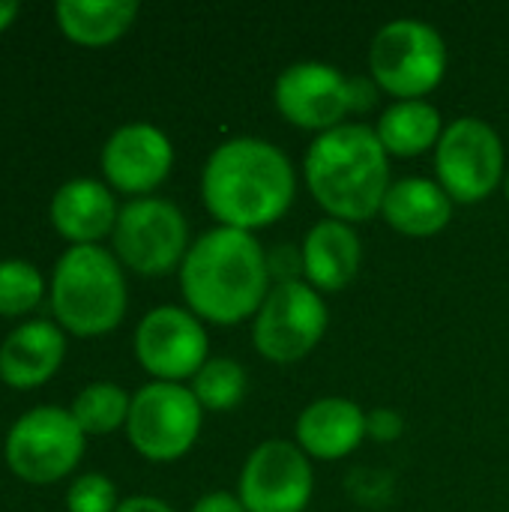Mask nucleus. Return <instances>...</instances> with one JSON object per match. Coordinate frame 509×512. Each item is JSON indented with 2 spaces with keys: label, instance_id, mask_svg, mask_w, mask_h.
Here are the masks:
<instances>
[{
  "label": "nucleus",
  "instance_id": "f257e3e1",
  "mask_svg": "<svg viewBox=\"0 0 509 512\" xmlns=\"http://www.w3.org/2000/svg\"><path fill=\"white\" fill-rule=\"evenodd\" d=\"M294 195V165L267 138H228L207 156L201 171L204 207L222 228L249 234L270 228L291 210Z\"/></svg>",
  "mask_w": 509,
  "mask_h": 512
},
{
  "label": "nucleus",
  "instance_id": "f03ea898",
  "mask_svg": "<svg viewBox=\"0 0 509 512\" xmlns=\"http://www.w3.org/2000/svg\"><path fill=\"white\" fill-rule=\"evenodd\" d=\"M180 288L201 321L234 327L258 315L273 279L261 240L237 228H210L180 264Z\"/></svg>",
  "mask_w": 509,
  "mask_h": 512
},
{
  "label": "nucleus",
  "instance_id": "7ed1b4c3",
  "mask_svg": "<svg viewBox=\"0 0 509 512\" xmlns=\"http://www.w3.org/2000/svg\"><path fill=\"white\" fill-rule=\"evenodd\" d=\"M303 177L327 219L348 225L381 216L393 186L390 156L366 123H342L318 135L306 150Z\"/></svg>",
  "mask_w": 509,
  "mask_h": 512
},
{
  "label": "nucleus",
  "instance_id": "20e7f679",
  "mask_svg": "<svg viewBox=\"0 0 509 512\" xmlns=\"http://www.w3.org/2000/svg\"><path fill=\"white\" fill-rule=\"evenodd\" d=\"M51 306L60 324L78 336H99L126 312V279L111 252L96 243L60 255L51 279Z\"/></svg>",
  "mask_w": 509,
  "mask_h": 512
},
{
  "label": "nucleus",
  "instance_id": "39448f33",
  "mask_svg": "<svg viewBox=\"0 0 509 512\" xmlns=\"http://www.w3.org/2000/svg\"><path fill=\"white\" fill-rule=\"evenodd\" d=\"M369 72L396 102L426 99L447 75L444 36L423 18H393L369 45Z\"/></svg>",
  "mask_w": 509,
  "mask_h": 512
},
{
  "label": "nucleus",
  "instance_id": "423d86ee",
  "mask_svg": "<svg viewBox=\"0 0 509 512\" xmlns=\"http://www.w3.org/2000/svg\"><path fill=\"white\" fill-rule=\"evenodd\" d=\"M327 324L330 315L324 294H318L309 282H273L267 300L252 318V342L264 360L291 366L321 345Z\"/></svg>",
  "mask_w": 509,
  "mask_h": 512
},
{
  "label": "nucleus",
  "instance_id": "0eeeda50",
  "mask_svg": "<svg viewBox=\"0 0 509 512\" xmlns=\"http://www.w3.org/2000/svg\"><path fill=\"white\" fill-rule=\"evenodd\" d=\"M435 177L456 204L486 201L507 177L501 135L480 117L453 120L435 147Z\"/></svg>",
  "mask_w": 509,
  "mask_h": 512
},
{
  "label": "nucleus",
  "instance_id": "6e6552de",
  "mask_svg": "<svg viewBox=\"0 0 509 512\" xmlns=\"http://www.w3.org/2000/svg\"><path fill=\"white\" fill-rule=\"evenodd\" d=\"M204 408L192 387L153 381L132 396L126 432L132 447L150 462L183 459L201 435Z\"/></svg>",
  "mask_w": 509,
  "mask_h": 512
},
{
  "label": "nucleus",
  "instance_id": "1a4fd4ad",
  "mask_svg": "<svg viewBox=\"0 0 509 512\" xmlns=\"http://www.w3.org/2000/svg\"><path fill=\"white\" fill-rule=\"evenodd\" d=\"M189 246L186 216L165 198H135L117 216L114 249L135 273L162 276L183 264Z\"/></svg>",
  "mask_w": 509,
  "mask_h": 512
},
{
  "label": "nucleus",
  "instance_id": "9d476101",
  "mask_svg": "<svg viewBox=\"0 0 509 512\" xmlns=\"http://www.w3.org/2000/svg\"><path fill=\"white\" fill-rule=\"evenodd\" d=\"M84 453V432L72 411L42 405L15 420L6 438V462L27 483H54Z\"/></svg>",
  "mask_w": 509,
  "mask_h": 512
},
{
  "label": "nucleus",
  "instance_id": "9b49d317",
  "mask_svg": "<svg viewBox=\"0 0 509 512\" xmlns=\"http://www.w3.org/2000/svg\"><path fill=\"white\" fill-rule=\"evenodd\" d=\"M312 495V459L297 444L264 441L246 456L237 480V498L246 512H303Z\"/></svg>",
  "mask_w": 509,
  "mask_h": 512
},
{
  "label": "nucleus",
  "instance_id": "f8f14e48",
  "mask_svg": "<svg viewBox=\"0 0 509 512\" xmlns=\"http://www.w3.org/2000/svg\"><path fill=\"white\" fill-rule=\"evenodd\" d=\"M273 102L291 126L324 135L351 114V75L321 60L291 63L276 78Z\"/></svg>",
  "mask_w": 509,
  "mask_h": 512
},
{
  "label": "nucleus",
  "instance_id": "ddd939ff",
  "mask_svg": "<svg viewBox=\"0 0 509 512\" xmlns=\"http://www.w3.org/2000/svg\"><path fill=\"white\" fill-rule=\"evenodd\" d=\"M207 351L204 321L180 306H156L135 330V357L156 381L180 384L195 378L210 360Z\"/></svg>",
  "mask_w": 509,
  "mask_h": 512
},
{
  "label": "nucleus",
  "instance_id": "4468645a",
  "mask_svg": "<svg viewBox=\"0 0 509 512\" xmlns=\"http://www.w3.org/2000/svg\"><path fill=\"white\" fill-rule=\"evenodd\" d=\"M174 165L171 138L153 123H126L102 147V171L120 192L156 189Z\"/></svg>",
  "mask_w": 509,
  "mask_h": 512
},
{
  "label": "nucleus",
  "instance_id": "2eb2a0df",
  "mask_svg": "<svg viewBox=\"0 0 509 512\" xmlns=\"http://www.w3.org/2000/svg\"><path fill=\"white\" fill-rule=\"evenodd\" d=\"M366 438V411L345 396L309 402L297 417V447L315 462H339Z\"/></svg>",
  "mask_w": 509,
  "mask_h": 512
},
{
  "label": "nucleus",
  "instance_id": "dca6fc26",
  "mask_svg": "<svg viewBox=\"0 0 509 512\" xmlns=\"http://www.w3.org/2000/svg\"><path fill=\"white\" fill-rule=\"evenodd\" d=\"M303 255V282H309L318 294L345 291L363 264V243L354 225L339 219L315 222L300 246Z\"/></svg>",
  "mask_w": 509,
  "mask_h": 512
},
{
  "label": "nucleus",
  "instance_id": "f3484780",
  "mask_svg": "<svg viewBox=\"0 0 509 512\" xmlns=\"http://www.w3.org/2000/svg\"><path fill=\"white\" fill-rule=\"evenodd\" d=\"M453 207L456 201L441 189L438 180L405 177L390 186L384 207H381V219L405 237L426 240V237L441 234L450 225Z\"/></svg>",
  "mask_w": 509,
  "mask_h": 512
},
{
  "label": "nucleus",
  "instance_id": "a211bd4d",
  "mask_svg": "<svg viewBox=\"0 0 509 512\" xmlns=\"http://www.w3.org/2000/svg\"><path fill=\"white\" fill-rule=\"evenodd\" d=\"M117 216L120 210L108 186L90 177L63 183L51 198V222L63 237L75 240V246H87L114 231Z\"/></svg>",
  "mask_w": 509,
  "mask_h": 512
},
{
  "label": "nucleus",
  "instance_id": "6ab92c4d",
  "mask_svg": "<svg viewBox=\"0 0 509 512\" xmlns=\"http://www.w3.org/2000/svg\"><path fill=\"white\" fill-rule=\"evenodd\" d=\"M66 354V339L51 321H27L0 348V378L9 387H36L51 378Z\"/></svg>",
  "mask_w": 509,
  "mask_h": 512
},
{
  "label": "nucleus",
  "instance_id": "aec40b11",
  "mask_svg": "<svg viewBox=\"0 0 509 512\" xmlns=\"http://www.w3.org/2000/svg\"><path fill=\"white\" fill-rule=\"evenodd\" d=\"M372 129H375L381 147L387 150V156L411 159V156H423L438 147V141L444 135V120L432 102L408 99V102L387 105Z\"/></svg>",
  "mask_w": 509,
  "mask_h": 512
},
{
  "label": "nucleus",
  "instance_id": "412c9836",
  "mask_svg": "<svg viewBox=\"0 0 509 512\" xmlns=\"http://www.w3.org/2000/svg\"><path fill=\"white\" fill-rule=\"evenodd\" d=\"M60 30L81 45H108L123 36L135 15V0H60L54 6Z\"/></svg>",
  "mask_w": 509,
  "mask_h": 512
},
{
  "label": "nucleus",
  "instance_id": "4be33fe9",
  "mask_svg": "<svg viewBox=\"0 0 509 512\" xmlns=\"http://www.w3.org/2000/svg\"><path fill=\"white\" fill-rule=\"evenodd\" d=\"M129 408L132 399L126 396V390H120L111 381H99L75 396L72 417L84 435H108L129 420Z\"/></svg>",
  "mask_w": 509,
  "mask_h": 512
},
{
  "label": "nucleus",
  "instance_id": "5701e85b",
  "mask_svg": "<svg viewBox=\"0 0 509 512\" xmlns=\"http://www.w3.org/2000/svg\"><path fill=\"white\" fill-rule=\"evenodd\" d=\"M192 393L204 411H234L246 396V369L234 357H210L192 378Z\"/></svg>",
  "mask_w": 509,
  "mask_h": 512
},
{
  "label": "nucleus",
  "instance_id": "b1692460",
  "mask_svg": "<svg viewBox=\"0 0 509 512\" xmlns=\"http://www.w3.org/2000/svg\"><path fill=\"white\" fill-rule=\"evenodd\" d=\"M42 288V273L30 261H0V315L30 312L39 303Z\"/></svg>",
  "mask_w": 509,
  "mask_h": 512
},
{
  "label": "nucleus",
  "instance_id": "393cba45",
  "mask_svg": "<svg viewBox=\"0 0 509 512\" xmlns=\"http://www.w3.org/2000/svg\"><path fill=\"white\" fill-rule=\"evenodd\" d=\"M66 507L69 512H114L120 504H117V492L108 477L84 474L69 486Z\"/></svg>",
  "mask_w": 509,
  "mask_h": 512
},
{
  "label": "nucleus",
  "instance_id": "a878e982",
  "mask_svg": "<svg viewBox=\"0 0 509 512\" xmlns=\"http://www.w3.org/2000/svg\"><path fill=\"white\" fill-rule=\"evenodd\" d=\"M405 432V417L393 408H375L366 411V438L378 441V444H393L399 441Z\"/></svg>",
  "mask_w": 509,
  "mask_h": 512
},
{
  "label": "nucleus",
  "instance_id": "bb28decb",
  "mask_svg": "<svg viewBox=\"0 0 509 512\" xmlns=\"http://www.w3.org/2000/svg\"><path fill=\"white\" fill-rule=\"evenodd\" d=\"M381 87L372 81V75H351V114H363L369 108H375Z\"/></svg>",
  "mask_w": 509,
  "mask_h": 512
},
{
  "label": "nucleus",
  "instance_id": "cd10ccee",
  "mask_svg": "<svg viewBox=\"0 0 509 512\" xmlns=\"http://www.w3.org/2000/svg\"><path fill=\"white\" fill-rule=\"evenodd\" d=\"M192 512H246L243 501L231 492H210L195 501Z\"/></svg>",
  "mask_w": 509,
  "mask_h": 512
},
{
  "label": "nucleus",
  "instance_id": "c85d7f7f",
  "mask_svg": "<svg viewBox=\"0 0 509 512\" xmlns=\"http://www.w3.org/2000/svg\"><path fill=\"white\" fill-rule=\"evenodd\" d=\"M114 512H174L165 501L159 498H150V495H135V498H126Z\"/></svg>",
  "mask_w": 509,
  "mask_h": 512
},
{
  "label": "nucleus",
  "instance_id": "c756f323",
  "mask_svg": "<svg viewBox=\"0 0 509 512\" xmlns=\"http://www.w3.org/2000/svg\"><path fill=\"white\" fill-rule=\"evenodd\" d=\"M15 15H18V3H12V0H0V30H3Z\"/></svg>",
  "mask_w": 509,
  "mask_h": 512
},
{
  "label": "nucleus",
  "instance_id": "7c9ffc66",
  "mask_svg": "<svg viewBox=\"0 0 509 512\" xmlns=\"http://www.w3.org/2000/svg\"><path fill=\"white\" fill-rule=\"evenodd\" d=\"M504 192H507V201H509V168H507V177H504Z\"/></svg>",
  "mask_w": 509,
  "mask_h": 512
}]
</instances>
